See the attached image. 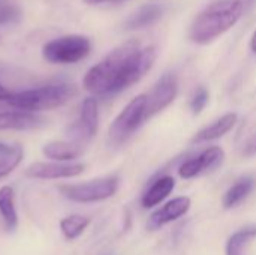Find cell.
<instances>
[{
	"label": "cell",
	"mask_w": 256,
	"mask_h": 255,
	"mask_svg": "<svg viewBox=\"0 0 256 255\" xmlns=\"http://www.w3.org/2000/svg\"><path fill=\"white\" fill-rule=\"evenodd\" d=\"M156 57V47H141L140 41L130 39L87 71L84 87L93 96L111 98L118 95L138 83L152 69Z\"/></svg>",
	"instance_id": "cell-1"
},
{
	"label": "cell",
	"mask_w": 256,
	"mask_h": 255,
	"mask_svg": "<svg viewBox=\"0 0 256 255\" xmlns=\"http://www.w3.org/2000/svg\"><path fill=\"white\" fill-rule=\"evenodd\" d=\"M244 12L242 0H214L206 6L194 20L189 29L192 42L206 45L234 27Z\"/></svg>",
	"instance_id": "cell-2"
},
{
	"label": "cell",
	"mask_w": 256,
	"mask_h": 255,
	"mask_svg": "<svg viewBox=\"0 0 256 255\" xmlns=\"http://www.w3.org/2000/svg\"><path fill=\"white\" fill-rule=\"evenodd\" d=\"M76 95V89L72 84L60 83V84H48L42 87L27 89L14 93L3 105H9L18 108L21 111H42L52 110L64 105Z\"/></svg>",
	"instance_id": "cell-3"
},
{
	"label": "cell",
	"mask_w": 256,
	"mask_h": 255,
	"mask_svg": "<svg viewBox=\"0 0 256 255\" xmlns=\"http://www.w3.org/2000/svg\"><path fill=\"white\" fill-rule=\"evenodd\" d=\"M92 51V41L84 35L54 38L42 47V56L54 65H72L84 60Z\"/></svg>",
	"instance_id": "cell-4"
},
{
	"label": "cell",
	"mask_w": 256,
	"mask_h": 255,
	"mask_svg": "<svg viewBox=\"0 0 256 255\" xmlns=\"http://www.w3.org/2000/svg\"><path fill=\"white\" fill-rule=\"evenodd\" d=\"M146 111L147 95L142 93L134 98L111 123L108 131V144L111 147H118L126 143L146 122Z\"/></svg>",
	"instance_id": "cell-5"
},
{
	"label": "cell",
	"mask_w": 256,
	"mask_h": 255,
	"mask_svg": "<svg viewBox=\"0 0 256 255\" xmlns=\"http://www.w3.org/2000/svg\"><path fill=\"white\" fill-rule=\"evenodd\" d=\"M120 185V179L117 176H108L96 180H90L87 183L78 185H63L60 186V192L76 203H98L111 198Z\"/></svg>",
	"instance_id": "cell-6"
},
{
	"label": "cell",
	"mask_w": 256,
	"mask_h": 255,
	"mask_svg": "<svg viewBox=\"0 0 256 255\" xmlns=\"http://www.w3.org/2000/svg\"><path fill=\"white\" fill-rule=\"evenodd\" d=\"M99 128V105L98 99L94 96L86 98L81 107V116L80 119L68 126L66 134L74 143H84L92 140Z\"/></svg>",
	"instance_id": "cell-7"
},
{
	"label": "cell",
	"mask_w": 256,
	"mask_h": 255,
	"mask_svg": "<svg viewBox=\"0 0 256 255\" xmlns=\"http://www.w3.org/2000/svg\"><path fill=\"white\" fill-rule=\"evenodd\" d=\"M178 95V81L177 77L171 72L164 74L158 83L153 86L152 92L147 95V111L146 120L152 119L158 113L164 111Z\"/></svg>",
	"instance_id": "cell-8"
},
{
	"label": "cell",
	"mask_w": 256,
	"mask_h": 255,
	"mask_svg": "<svg viewBox=\"0 0 256 255\" xmlns=\"http://www.w3.org/2000/svg\"><path fill=\"white\" fill-rule=\"evenodd\" d=\"M225 159V152L219 146H213L207 150H204L196 158L188 159L184 164H182L178 174L182 179H194L196 176H201L207 171H213L218 167L222 165Z\"/></svg>",
	"instance_id": "cell-9"
},
{
	"label": "cell",
	"mask_w": 256,
	"mask_h": 255,
	"mask_svg": "<svg viewBox=\"0 0 256 255\" xmlns=\"http://www.w3.org/2000/svg\"><path fill=\"white\" fill-rule=\"evenodd\" d=\"M84 170V164L34 162L26 170V174L33 179H69L80 176Z\"/></svg>",
	"instance_id": "cell-10"
},
{
	"label": "cell",
	"mask_w": 256,
	"mask_h": 255,
	"mask_svg": "<svg viewBox=\"0 0 256 255\" xmlns=\"http://www.w3.org/2000/svg\"><path fill=\"white\" fill-rule=\"evenodd\" d=\"M192 201L189 197H177L168 201L164 207L156 210L148 221V228L150 230H158L170 222H174L184 216L190 210Z\"/></svg>",
	"instance_id": "cell-11"
},
{
	"label": "cell",
	"mask_w": 256,
	"mask_h": 255,
	"mask_svg": "<svg viewBox=\"0 0 256 255\" xmlns=\"http://www.w3.org/2000/svg\"><path fill=\"white\" fill-rule=\"evenodd\" d=\"M45 120L28 111H3L0 113V131H26V129H36L40 128Z\"/></svg>",
	"instance_id": "cell-12"
},
{
	"label": "cell",
	"mask_w": 256,
	"mask_h": 255,
	"mask_svg": "<svg viewBox=\"0 0 256 255\" xmlns=\"http://www.w3.org/2000/svg\"><path fill=\"white\" fill-rule=\"evenodd\" d=\"M238 116L237 113H228L225 116H222L220 119H218L216 122H213L210 126H206L204 129H201L192 140V143L201 144V143H208V141H214L222 138L224 135H226L237 123Z\"/></svg>",
	"instance_id": "cell-13"
},
{
	"label": "cell",
	"mask_w": 256,
	"mask_h": 255,
	"mask_svg": "<svg viewBox=\"0 0 256 255\" xmlns=\"http://www.w3.org/2000/svg\"><path fill=\"white\" fill-rule=\"evenodd\" d=\"M176 188V180L172 176H162L152 183V186L144 192L141 204L144 209H153L172 194Z\"/></svg>",
	"instance_id": "cell-14"
},
{
	"label": "cell",
	"mask_w": 256,
	"mask_h": 255,
	"mask_svg": "<svg viewBox=\"0 0 256 255\" xmlns=\"http://www.w3.org/2000/svg\"><path fill=\"white\" fill-rule=\"evenodd\" d=\"M164 15V6L158 3L142 5L138 11H135L124 23V29L128 30H138L147 27L156 21H159Z\"/></svg>",
	"instance_id": "cell-15"
},
{
	"label": "cell",
	"mask_w": 256,
	"mask_h": 255,
	"mask_svg": "<svg viewBox=\"0 0 256 255\" xmlns=\"http://www.w3.org/2000/svg\"><path fill=\"white\" fill-rule=\"evenodd\" d=\"M44 155L50 159L64 162V161H72L76 159L80 155H82L84 149L78 143H70V141H51L44 146L42 149Z\"/></svg>",
	"instance_id": "cell-16"
},
{
	"label": "cell",
	"mask_w": 256,
	"mask_h": 255,
	"mask_svg": "<svg viewBox=\"0 0 256 255\" xmlns=\"http://www.w3.org/2000/svg\"><path fill=\"white\" fill-rule=\"evenodd\" d=\"M0 215L3 218L4 227L14 231L18 227V215L15 209V194L10 186L0 188Z\"/></svg>",
	"instance_id": "cell-17"
},
{
	"label": "cell",
	"mask_w": 256,
	"mask_h": 255,
	"mask_svg": "<svg viewBox=\"0 0 256 255\" xmlns=\"http://www.w3.org/2000/svg\"><path fill=\"white\" fill-rule=\"evenodd\" d=\"M255 186V182L252 177H243L237 183H234L225 194L224 197V207L225 209H232L237 204H240L244 198L249 197Z\"/></svg>",
	"instance_id": "cell-18"
},
{
	"label": "cell",
	"mask_w": 256,
	"mask_h": 255,
	"mask_svg": "<svg viewBox=\"0 0 256 255\" xmlns=\"http://www.w3.org/2000/svg\"><path fill=\"white\" fill-rule=\"evenodd\" d=\"M256 239V225H249L234 233L226 243V255H244L246 248Z\"/></svg>",
	"instance_id": "cell-19"
},
{
	"label": "cell",
	"mask_w": 256,
	"mask_h": 255,
	"mask_svg": "<svg viewBox=\"0 0 256 255\" xmlns=\"http://www.w3.org/2000/svg\"><path fill=\"white\" fill-rule=\"evenodd\" d=\"M88 225H90V218L81 216V215L68 216L64 219H62V222H60L62 233L68 240H74V239L80 237Z\"/></svg>",
	"instance_id": "cell-20"
},
{
	"label": "cell",
	"mask_w": 256,
	"mask_h": 255,
	"mask_svg": "<svg viewBox=\"0 0 256 255\" xmlns=\"http://www.w3.org/2000/svg\"><path fill=\"white\" fill-rule=\"evenodd\" d=\"M22 11L18 5L9 0H0V26H10L20 23Z\"/></svg>",
	"instance_id": "cell-21"
},
{
	"label": "cell",
	"mask_w": 256,
	"mask_h": 255,
	"mask_svg": "<svg viewBox=\"0 0 256 255\" xmlns=\"http://www.w3.org/2000/svg\"><path fill=\"white\" fill-rule=\"evenodd\" d=\"M21 159H22V149L20 146H16V150H15V153L12 156L0 161V179H3L8 174H10L20 165Z\"/></svg>",
	"instance_id": "cell-22"
},
{
	"label": "cell",
	"mask_w": 256,
	"mask_h": 255,
	"mask_svg": "<svg viewBox=\"0 0 256 255\" xmlns=\"http://www.w3.org/2000/svg\"><path fill=\"white\" fill-rule=\"evenodd\" d=\"M208 98H210V93H208V90L206 87H198L196 89V92L194 93L192 101H190V110H192V113L195 116L202 113V110L208 104Z\"/></svg>",
	"instance_id": "cell-23"
},
{
	"label": "cell",
	"mask_w": 256,
	"mask_h": 255,
	"mask_svg": "<svg viewBox=\"0 0 256 255\" xmlns=\"http://www.w3.org/2000/svg\"><path fill=\"white\" fill-rule=\"evenodd\" d=\"M243 155L244 156H255L256 155V132L248 140V143L243 147Z\"/></svg>",
	"instance_id": "cell-24"
},
{
	"label": "cell",
	"mask_w": 256,
	"mask_h": 255,
	"mask_svg": "<svg viewBox=\"0 0 256 255\" xmlns=\"http://www.w3.org/2000/svg\"><path fill=\"white\" fill-rule=\"evenodd\" d=\"M16 150V146H9V144H4V143H0V161L12 156Z\"/></svg>",
	"instance_id": "cell-25"
},
{
	"label": "cell",
	"mask_w": 256,
	"mask_h": 255,
	"mask_svg": "<svg viewBox=\"0 0 256 255\" xmlns=\"http://www.w3.org/2000/svg\"><path fill=\"white\" fill-rule=\"evenodd\" d=\"M12 95H14V92H10L9 89H6L4 86H2V84H0V102L8 101Z\"/></svg>",
	"instance_id": "cell-26"
},
{
	"label": "cell",
	"mask_w": 256,
	"mask_h": 255,
	"mask_svg": "<svg viewBox=\"0 0 256 255\" xmlns=\"http://www.w3.org/2000/svg\"><path fill=\"white\" fill-rule=\"evenodd\" d=\"M90 5H102V3H110V2H118V0H86Z\"/></svg>",
	"instance_id": "cell-27"
},
{
	"label": "cell",
	"mask_w": 256,
	"mask_h": 255,
	"mask_svg": "<svg viewBox=\"0 0 256 255\" xmlns=\"http://www.w3.org/2000/svg\"><path fill=\"white\" fill-rule=\"evenodd\" d=\"M250 48H252V51L256 54V30L255 33L252 35V39H250Z\"/></svg>",
	"instance_id": "cell-28"
},
{
	"label": "cell",
	"mask_w": 256,
	"mask_h": 255,
	"mask_svg": "<svg viewBox=\"0 0 256 255\" xmlns=\"http://www.w3.org/2000/svg\"><path fill=\"white\" fill-rule=\"evenodd\" d=\"M242 2H243V5H244V9H246V8H250V6L254 5V2H255V0H242Z\"/></svg>",
	"instance_id": "cell-29"
}]
</instances>
